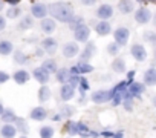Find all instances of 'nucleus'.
Listing matches in <instances>:
<instances>
[{
	"label": "nucleus",
	"instance_id": "47",
	"mask_svg": "<svg viewBox=\"0 0 156 138\" xmlns=\"http://www.w3.org/2000/svg\"><path fill=\"white\" fill-rule=\"evenodd\" d=\"M69 72H70V75H80V77H81L80 71H78V67H76V64H73V66L69 67Z\"/></svg>",
	"mask_w": 156,
	"mask_h": 138
},
{
	"label": "nucleus",
	"instance_id": "26",
	"mask_svg": "<svg viewBox=\"0 0 156 138\" xmlns=\"http://www.w3.org/2000/svg\"><path fill=\"white\" fill-rule=\"evenodd\" d=\"M69 77H70L69 67H58V71H57V74H55V78H57L58 83H61V85H67Z\"/></svg>",
	"mask_w": 156,
	"mask_h": 138
},
{
	"label": "nucleus",
	"instance_id": "7",
	"mask_svg": "<svg viewBox=\"0 0 156 138\" xmlns=\"http://www.w3.org/2000/svg\"><path fill=\"white\" fill-rule=\"evenodd\" d=\"M90 38V28L87 25H83L81 28H78L76 31H73V40L75 43H87Z\"/></svg>",
	"mask_w": 156,
	"mask_h": 138
},
{
	"label": "nucleus",
	"instance_id": "8",
	"mask_svg": "<svg viewBox=\"0 0 156 138\" xmlns=\"http://www.w3.org/2000/svg\"><path fill=\"white\" fill-rule=\"evenodd\" d=\"M61 54H63L64 58H73V57H76L78 54H80V46H78V43H75V42H67V43L63 45Z\"/></svg>",
	"mask_w": 156,
	"mask_h": 138
},
{
	"label": "nucleus",
	"instance_id": "39",
	"mask_svg": "<svg viewBox=\"0 0 156 138\" xmlns=\"http://www.w3.org/2000/svg\"><path fill=\"white\" fill-rule=\"evenodd\" d=\"M142 37H144V42L151 43V45L156 46V32H153V31H145V32L142 34Z\"/></svg>",
	"mask_w": 156,
	"mask_h": 138
},
{
	"label": "nucleus",
	"instance_id": "29",
	"mask_svg": "<svg viewBox=\"0 0 156 138\" xmlns=\"http://www.w3.org/2000/svg\"><path fill=\"white\" fill-rule=\"evenodd\" d=\"M64 130L66 133L70 136H75V135H80V132H78V123L76 121H72V120H67L66 124H64Z\"/></svg>",
	"mask_w": 156,
	"mask_h": 138
},
{
	"label": "nucleus",
	"instance_id": "55",
	"mask_svg": "<svg viewBox=\"0 0 156 138\" xmlns=\"http://www.w3.org/2000/svg\"><path fill=\"white\" fill-rule=\"evenodd\" d=\"M83 5H86V6H90V5H95V2H83Z\"/></svg>",
	"mask_w": 156,
	"mask_h": 138
},
{
	"label": "nucleus",
	"instance_id": "46",
	"mask_svg": "<svg viewBox=\"0 0 156 138\" xmlns=\"http://www.w3.org/2000/svg\"><path fill=\"white\" fill-rule=\"evenodd\" d=\"M5 5H8L9 8H17L20 5V0H8V2H5Z\"/></svg>",
	"mask_w": 156,
	"mask_h": 138
},
{
	"label": "nucleus",
	"instance_id": "32",
	"mask_svg": "<svg viewBox=\"0 0 156 138\" xmlns=\"http://www.w3.org/2000/svg\"><path fill=\"white\" fill-rule=\"evenodd\" d=\"M76 67H78V71H80L81 77H84L86 74H90V72L95 71L94 64H90V63H81V61H78L76 63Z\"/></svg>",
	"mask_w": 156,
	"mask_h": 138
},
{
	"label": "nucleus",
	"instance_id": "41",
	"mask_svg": "<svg viewBox=\"0 0 156 138\" xmlns=\"http://www.w3.org/2000/svg\"><path fill=\"white\" fill-rule=\"evenodd\" d=\"M110 103H112V106H115V107H116V106H119V104H122V94L115 95V97L112 98V101H110Z\"/></svg>",
	"mask_w": 156,
	"mask_h": 138
},
{
	"label": "nucleus",
	"instance_id": "34",
	"mask_svg": "<svg viewBox=\"0 0 156 138\" xmlns=\"http://www.w3.org/2000/svg\"><path fill=\"white\" fill-rule=\"evenodd\" d=\"M38 135H40V138H54V135H55V129H54L52 126H49V124L41 126L40 130H38Z\"/></svg>",
	"mask_w": 156,
	"mask_h": 138
},
{
	"label": "nucleus",
	"instance_id": "44",
	"mask_svg": "<svg viewBox=\"0 0 156 138\" xmlns=\"http://www.w3.org/2000/svg\"><path fill=\"white\" fill-rule=\"evenodd\" d=\"M135 75H136V71H133V69H132V71H129L127 72V78H126V82L130 85V83H133L135 82Z\"/></svg>",
	"mask_w": 156,
	"mask_h": 138
},
{
	"label": "nucleus",
	"instance_id": "24",
	"mask_svg": "<svg viewBox=\"0 0 156 138\" xmlns=\"http://www.w3.org/2000/svg\"><path fill=\"white\" fill-rule=\"evenodd\" d=\"M118 11H119V14L127 16L132 11H135V3L133 2H129V0H121V2L118 3Z\"/></svg>",
	"mask_w": 156,
	"mask_h": 138
},
{
	"label": "nucleus",
	"instance_id": "53",
	"mask_svg": "<svg viewBox=\"0 0 156 138\" xmlns=\"http://www.w3.org/2000/svg\"><path fill=\"white\" fill-rule=\"evenodd\" d=\"M5 109H6V107L3 106V103H2V101H0V117H2V114L5 112Z\"/></svg>",
	"mask_w": 156,
	"mask_h": 138
},
{
	"label": "nucleus",
	"instance_id": "19",
	"mask_svg": "<svg viewBox=\"0 0 156 138\" xmlns=\"http://www.w3.org/2000/svg\"><path fill=\"white\" fill-rule=\"evenodd\" d=\"M95 32L100 35V37H106V35H109L110 32H112V23H109V22H97V25H95Z\"/></svg>",
	"mask_w": 156,
	"mask_h": 138
},
{
	"label": "nucleus",
	"instance_id": "5",
	"mask_svg": "<svg viewBox=\"0 0 156 138\" xmlns=\"http://www.w3.org/2000/svg\"><path fill=\"white\" fill-rule=\"evenodd\" d=\"M49 14V8L44 5V3H40V2H35L31 5V16L32 19H38L40 22L44 20Z\"/></svg>",
	"mask_w": 156,
	"mask_h": 138
},
{
	"label": "nucleus",
	"instance_id": "57",
	"mask_svg": "<svg viewBox=\"0 0 156 138\" xmlns=\"http://www.w3.org/2000/svg\"><path fill=\"white\" fill-rule=\"evenodd\" d=\"M153 55H154V63H156V46H154V51H153ZM156 67V66H154Z\"/></svg>",
	"mask_w": 156,
	"mask_h": 138
},
{
	"label": "nucleus",
	"instance_id": "52",
	"mask_svg": "<svg viewBox=\"0 0 156 138\" xmlns=\"http://www.w3.org/2000/svg\"><path fill=\"white\" fill-rule=\"evenodd\" d=\"M100 132H95V130H90V138H100Z\"/></svg>",
	"mask_w": 156,
	"mask_h": 138
},
{
	"label": "nucleus",
	"instance_id": "37",
	"mask_svg": "<svg viewBox=\"0 0 156 138\" xmlns=\"http://www.w3.org/2000/svg\"><path fill=\"white\" fill-rule=\"evenodd\" d=\"M119 51H121V48L115 43V42H112V43H109L107 45V48H106V52L109 54V55H112V57H115L116 58V55L119 54Z\"/></svg>",
	"mask_w": 156,
	"mask_h": 138
},
{
	"label": "nucleus",
	"instance_id": "36",
	"mask_svg": "<svg viewBox=\"0 0 156 138\" xmlns=\"http://www.w3.org/2000/svg\"><path fill=\"white\" fill-rule=\"evenodd\" d=\"M90 89V85H89V80L86 78V77H81V80H80V85H78V92L81 94V97L83 95H86V92Z\"/></svg>",
	"mask_w": 156,
	"mask_h": 138
},
{
	"label": "nucleus",
	"instance_id": "54",
	"mask_svg": "<svg viewBox=\"0 0 156 138\" xmlns=\"http://www.w3.org/2000/svg\"><path fill=\"white\" fill-rule=\"evenodd\" d=\"M3 8H5V2H3V0H0V13L3 11Z\"/></svg>",
	"mask_w": 156,
	"mask_h": 138
},
{
	"label": "nucleus",
	"instance_id": "38",
	"mask_svg": "<svg viewBox=\"0 0 156 138\" xmlns=\"http://www.w3.org/2000/svg\"><path fill=\"white\" fill-rule=\"evenodd\" d=\"M20 16H22V9H20V6H17V8H9V9L6 11V19L14 20V19H17V17H20Z\"/></svg>",
	"mask_w": 156,
	"mask_h": 138
},
{
	"label": "nucleus",
	"instance_id": "6",
	"mask_svg": "<svg viewBox=\"0 0 156 138\" xmlns=\"http://www.w3.org/2000/svg\"><path fill=\"white\" fill-rule=\"evenodd\" d=\"M130 55H132L136 61H145L147 57H148L145 46L141 45V43H133V45L130 46Z\"/></svg>",
	"mask_w": 156,
	"mask_h": 138
},
{
	"label": "nucleus",
	"instance_id": "14",
	"mask_svg": "<svg viewBox=\"0 0 156 138\" xmlns=\"http://www.w3.org/2000/svg\"><path fill=\"white\" fill-rule=\"evenodd\" d=\"M75 94H76V89H73L70 85H61V88H60V100L61 101H64V103L70 101L75 97Z\"/></svg>",
	"mask_w": 156,
	"mask_h": 138
},
{
	"label": "nucleus",
	"instance_id": "42",
	"mask_svg": "<svg viewBox=\"0 0 156 138\" xmlns=\"http://www.w3.org/2000/svg\"><path fill=\"white\" fill-rule=\"evenodd\" d=\"M122 107L127 112H132L133 111V100H122Z\"/></svg>",
	"mask_w": 156,
	"mask_h": 138
},
{
	"label": "nucleus",
	"instance_id": "15",
	"mask_svg": "<svg viewBox=\"0 0 156 138\" xmlns=\"http://www.w3.org/2000/svg\"><path fill=\"white\" fill-rule=\"evenodd\" d=\"M127 92L132 95V98L141 97V95L145 92V85H144V83H141V82H133V83H130V85H129Z\"/></svg>",
	"mask_w": 156,
	"mask_h": 138
},
{
	"label": "nucleus",
	"instance_id": "49",
	"mask_svg": "<svg viewBox=\"0 0 156 138\" xmlns=\"http://www.w3.org/2000/svg\"><path fill=\"white\" fill-rule=\"evenodd\" d=\"M43 54H46V52H44V49L40 46V48L35 51V54H34V55H35V57H43Z\"/></svg>",
	"mask_w": 156,
	"mask_h": 138
},
{
	"label": "nucleus",
	"instance_id": "33",
	"mask_svg": "<svg viewBox=\"0 0 156 138\" xmlns=\"http://www.w3.org/2000/svg\"><path fill=\"white\" fill-rule=\"evenodd\" d=\"M63 118H66V120H70L72 118V115L75 114V107L73 106H70V104H63L61 107H60V112H58Z\"/></svg>",
	"mask_w": 156,
	"mask_h": 138
},
{
	"label": "nucleus",
	"instance_id": "25",
	"mask_svg": "<svg viewBox=\"0 0 156 138\" xmlns=\"http://www.w3.org/2000/svg\"><path fill=\"white\" fill-rule=\"evenodd\" d=\"M11 54H14V45H12V42H9V40H0V55L8 57Z\"/></svg>",
	"mask_w": 156,
	"mask_h": 138
},
{
	"label": "nucleus",
	"instance_id": "56",
	"mask_svg": "<svg viewBox=\"0 0 156 138\" xmlns=\"http://www.w3.org/2000/svg\"><path fill=\"white\" fill-rule=\"evenodd\" d=\"M151 103H153V106L156 107V95H153V98H151Z\"/></svg>",
	"mask_w": 156,
	"mask_h": 138
},
{
	"label": "nucleus",
	"instance_id": "50",
	"mask_svg": "<svg viewBox=\"0 0 156 138\" xmlns=\"http://www.w3.org/2000/svg\"><path fill=\"white\" fill-rule=\"evenodd\" d=\"M113 138H124V130H116L113 133Z\"/></svg>",
	"mask_w": 156,
	"mask_h": 138
},
{
	"label": "nucleus",
	"instance_id": "21",
	"mask_svg": "<svg viewBox=\"0 0 156 138\" xmlns=\"http://www.w3.org/2000/svg\"><path fill=\"white\" fill-rule=\"evenodd\" d=\"M17 127L14 124H3L0 127V136L2 138H16L17 135Z\"/></svg>",
	"mask_w": 156,
	"mask_h": 138
},
{
	"label": "nucleus",
	"instance_id": "27",
	"mask_svg": "<svg viewBox=\"0 0 156 138\" xmlns=\"http://www.w3.org/2000/svg\"><path fill=\"white\" fill-rule=\"evenodd\" d=\"M83 25H86V22H84V17L83 16H78V14H75L73 17H72V20L67 23V26H69V29L73 32V31H76L78 28H81Z\"/></svg>",
	"mask_w": 156,
	"mask_h": 138
},
{
	"label": "nucleus",
	"instance_id": "17",
	"mask_svg": "<svg viewBox=\"0 0 156 138\" xmlns=\"http://www.w3.org/2000/svg\"><path fill=\"white\" fill-rule=\"evenodd\" d=\"M12 80H14L17 85L23 86V85H26V83L31 80V74L26 71V69H19V71H16V72L12 74Z\"/></svg>",
	"mask_w": 156,
	"mask_h": 138
},
{
	"label": "nucleus",
	"instance_id": "48",
	"mask_svg": "<svg viewBox=\"0 0 156 138\" xmlns=\"http://www.w3.org/2000/svg\"><path fill=\"white\" fill-rule=\"evenodd\" d=\"M6 29V17L0 14V31H3Z\"/></svg>",
	"mask_w": 156,
	"mask_h": 138
},
{
	"label": "nucleus",
	"instance_id": "51",
	"mask_svg": "<svg viewBox=\"0 0 156 138\" xmlns=\"http://www.w3.org/2000/svg\"><path fill=\"white\" fill-rule=\"evenodd\" d=\"M61 120H63V117H61L60 114H55V115L52 117V121H57V123H58V121H61Z\"/></svg>",
	"mask_w": 156,
	"mask_h": 138
},
{
	"label": "nucleus",
	"instance_id": "11",
	"mask_svg": "<svg viewBox=\"0 0 156 138\" xmlns=\"http://www.w3.org/2000/svg\"><path fill=\"white\" fill-rule=\"evenodd\" d=\"M32 77H34V80H35V82H38L41 86L48 85V83H49V80H51V75L44 71V69H43L41 66L34 67V71H32Z\"/></svg>",
	"mask_w": 156,
	"mask_h": 138
},
{
	"label": "nucleus",
	"instance_id": "10",
	"mask_svg": "<svg viewBox=\"0 0 156 138\" xmlns=\"http://www.w3.org/2000/svg\"><path fill=\"white\" fill-rule=\"evenodd\" d=\"M41 48L44 49V52H46V54H49V55H54V54L57 52L58 42H57V38H54L52 35H49V37H44V38L41 40Z\"/></svg>",
	"mask_w": 156,
	"mask_h": 138
},
{
	"label": "nucleus",
	"instance_id": "59",
	"mask_svg": "<svg viewBox=\"0 0 156 138\" xmlns=\"http://www.w3.org/2000/svg\"><path fill=\"white\" fill-rule=\"evenodd\" d=\"M20 138H28V136L26 135H20Z\"/></svg>",
	"mask_w": 156,
	"mask_h": 138
},
{
	"label": "nucleus",
	"instance_id": "18",
	"mask_svg": "<svg viewBox=\"0 0 156 138\" xmlns=\"http://www.w3.org/2000/svg\"><path fill=\"white\" fill-rule=\"evenodd\" d=\"M112 71L115 74H127V63H126V60L121 58V57H116L112 61Z\"/></svg>",
	"mask_w": 156,
	"mask_h": 138
},
{
	"label": "nucleus",
	"instance_id": "4",
	"mask_svg": "<svg viewBox=\"0 0 156 138\" xmlns=\"http://www.w3.org/2000/svg\"><path fill=\"white\" fill-rule=\"evenodd\" d=\"M95 54H97V45H95V42L89 40V42L84 45L83 51L80 52V61H81V63H90V60H92V57H94Z\"/></svg>",
	"mask_w": 156,
	"mask_h": 138
},
{
	"label": "nucleus",
	"instance_id": "35",
	"mask_svg": "<svg viewBox=\"0 0 156 138\" xmlns=\"http://www.w3.org/2000/svg\"><path fill=\"white\" fill-rule=\"evenodd\" d=\"M14 61L17 63V64H26L28 61H29V57L23 52V51H20V49H17V51H14Z\"/></svg>",
	"mask_w": 156,
	"mask_h": 138
},
{
	"label": "nucleus",
	"instance_id": "40",
	"mask_svg": "<svg viewBox=\"0 0 156 138\" xmlns=\"http://www.w3.org/2000/svg\"><path fill=\"white\" fill-rule=\"evenodd\" d=\"M80 80H81V77H80V75H70V77H69V82H67V85H70L73 89H78V85H80Z\"/></svg>",
	"mask_w": 156,
	"mask_h": 138
},
{
	"label": "nucleus",
	"instance_id": "23",
	"mask_svg": "<svg viewBox=\"0 0 156 138\" xmlns=\"http://www.w3.org/2000/svg\"><path fill=\"white\" fill-rule=\"evenodd\" d=\"M51 97H52V91H51V88H49L48 85L40 86L38 94H37L38 101H40V103H46V101H49V100H51Z\"/></svg>",
	"mask_w": 156,
	"mask_h": 138
},
{
	"label": "nucleus",
	"instance_id": "20",
	"mask_svg": "<svg viewBox=\"0 0 156 138\" xmlns=\"http://www.w3.org/2000/svg\"><path fill=\"white\" fill-rule=\"evenodd\" d=\"M90 101L95 103V104H104L109 101V97H107V91L104 89H98L95 91L92 95H90Z\"/></svg>",
	"mask_w": 156,
	"mask_h": 138
},
{
	"label": "nucleus",
	"instance_id": "12",
	"mask_svg": "<svg viewBox=\"0 0 156 138\" xmlns=\"http://www.w3.org/2000/svg\"><path fill=\"white\" fill-rule=\"evenodd\" d=\"M40 29L49 37L51 34L55 32V29H57V22H55L52 17H46L44 20L40 22Z\"/></svg>",
	"mask_w": 156,
	"mask_h": 138
},
{
	"label": "nucleus",
	"instance_id": "3",
	"mask_svg": "<svg viewBox=\"0 0 156 138\" xmlns=\"http://www.w3.org/2000/svg\"><path fill=\"white\" fill-rule=\"evenodd\" d=\"M151 19H153V14L147 6H139L138 9H135V22L138 25H147L151 22Z\"/></svg>",
	"mask_w": 156,
	"mask_h": 138
},
{
	"label": "nucleus",
	"instance_id": "13",
	"mask_svg": "<svg viewBox=\"0 0 156 138\" xmlns=\"http://www.w3.org/2000/svg\"><path fill=\"white\" fill-rule=\"evenodd\" d=\"M29 118L34 121H44L48 118V109L43 106H35L29 112Z\"/></svg>",
	"mask_w": 156,
	"mask_h": 138
},
{
	"label": "nucleus",
	"instance_id": "43",
	"mask_svg": "<svg viewBox=\"0 0 156 138\" xmlns=\"http://www.w3.org/2000/svg\"><path fill=\"white\" fill-rule=\"evenodd\" d=\"M9 78H11V75H9L8 72L0 71V85H5L6 82H9Z\"/></svg>",
	"mask_w": 156,
	"mask_h": 138
},
{
	"label": "nucleus",
	"instance_id": "58",
	"mask_svg": "<svg viewBox=\"0 0 156 138\" xmlns=\"http://www.w3.org/2000/svg\"><path fill=\"white\" fill-rule=\"evenodd\" d=\"M153 22H154V25H156V14L153 16Z\"/></svg>",
	"mask_w": 156,
	"mask_h": 138
},
{
	"label": "nucleus",
	"instance_id": "31",
	"mask_svg": "<svg viewBox=\"0 0 156 138\" xmlns=\"http://www.w3.org/2000/svg\"><path fill=\"white\" fill-rule=\"evenodd\" d=\"M32 26H34V19H32V16H23L22 20L19 22V29H20V31H28V29H31Z\"/></svg>",
	"mask_w": 156,
	"mask_h": 138
},
{
	"label": "nucleus",
	"instance_id": "45",
	"mask_svg": "<svg viewBox=\"0 0 156 138\" xmlns=\"http://www.w3.org/2000/svg\"><path fill=\"white\" fill-rule=\"evenodd\" d=\"M113 133H115V132H112V130H109V129H104V130L100 132V135H101L103 138H113Z\"/></svg>",
	"mask_w": 156,
	"mask_h": 138
},
{
	"label": "nucleus",
	"instance_id": "22",
	"mask_svg": "<svg viewBox=\"0 0 156 138\" xmlns=\"http://www.w3.org/2000/svg\"><path fill=\"white\" fill-rule=\"evenodd\" d=\"M41 67L44 69V71L51 75V74H57V71H58V64H57V61L51 57V58H44L43 61H41Z\"/></svg>",
	"mask_w": 156,
	"mask_h": 138
},
{
	"label": "nucleus",
	"instance_id": "16",
	"mask_svg": "<svg viewBox=\"0 0 156 138\" xmlns=\"http://www.w3.org/2000/svg\"><path fill=\"white\" fill-rule=\"evenodd\" d=\"M142 83H144L145 86H156V67H154V66L148 67L147 71H144Z\"/></svg>",
	"mask_w": 156,
	"mask_h": 138
},
{
	"label": "nucleus",
	"instance_id": "2",
	"mask_svg": "<svg viewBox=\"0 0 156 138\" xmlns=\"http://www.w3.org/2000/svg\"><path fill=\"white\" fill-rule=\"evenodd\" d=\"M129 38H130V29L126 28V26H118L115 31H113V42L122 48L129 43Z\"/></svg>",
	"mask_w": 156,
	"mask_h": 138
},
{
	"label": "nucleus",
	"instance_id": "1",
	"mask_svg": "<svg viewBox=\"0 0 156 138\" xmlns=\"http://www.w3.org/2000/svg\"><path fill=\"white\" fill-rule=\"evenodd\" d=\"M49 14L52 16V19L55 22H60V23H69L72 20V17L75 16L72 5L64 3V2H61V3H52L51 8H49Z\"/></svg>",
	"mask_w": 156,
	"mask_h": 138
},
{
	"label": "nucleus",
	"instance_id": "9",
	"mask_svg": "<svg viewBox=\"0 0 156 138\" xmlns=\"http://www.w3.org/2000/svg\"><path fill=\"white\" fill-rule=\"evenodd\" d=\"M113 6L112 5H107V3H103L97 8V17L101 20V22H109V19L113 17Z\"/></svg>",
	"mask_w": 156,
	"mask_h": 138
},
{
	"label": "nucleus",
	"instance_id": "30",
	"mask_svg": "<svg viewBox=\"0 0 156 138\" xmlns=\"http://www.w3.org/2000/svg\"><path fill=\"white\" fill-rule=\"evenodd\" d=\"M14 126L17 127V132H19V133L28 136V133H29V124H28V121H26L25 118H20V117H19L17 121L14 123Z\"/></svg>",
	"mask_w": 156,
	"mask_h": 138
},
{
	"label": "nucleus",
	"instance_id": "28",
	"mask_svg": "<svg viewBox=\"0 0 156 138\" xmlns=\"http://www.w3.org/2000/svg\"><path fill=\"white\" fill-rule=\"evenodd\" d=\"M17 115L12 109H5V112L2 114V117H0V120L3 121V124H14L17 121Z\"/></svg>",
	"mask_w": 156,
	"mask_h": 138
}]
</instances>
